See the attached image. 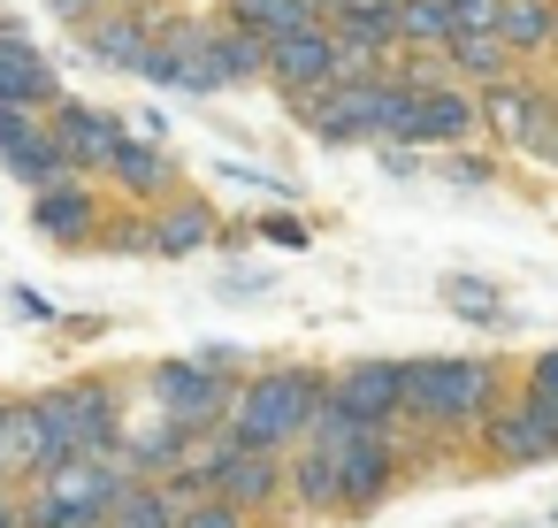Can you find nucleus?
<instances>
[{"label": "nucleus", "mask_w": 558, "mask_h": 528, "mask_svg": "<svg viewBox=\"0 0 558 528\" xmlns=\"http://www.w3.org/2000/svg\"><path fill=\"white\" fill-rule=\"evenodd\" d=\"M520 368L489 360V352H428L405 360V421L428 436H482V421L512 398Z\"/></svg>", "instance_id": "obj_1"}, {"label": "nucleus", "mask_w": 558, "mask_h": 528, "mask_svg": "<svg viewBox=\"0 0 558 528\" xmlns=\"http://www.w3.org/2000/svg\"><path fill=\"white\" fill-rule=\"evenodd\" d=\"M322 398H329V368L268 360V368H253V375L238 383V398H230V421H222V429H230L238 444L291 452V444H306V429H314Z\"/></svg>", "instance_id": "obj_2"}, {"label": "nucleus", "mask_w": 558, "mask_h": 528, "mask_svg": "<svg viewBox=\"0 0 558 528\" xmlns=\"http://www.w3.org/2000/svg\"><path fill=\"white\" fill-rule=\"evenodd\" d=\"M39 413H47V475L85 452H123V436H131V398L116 375H70V383L39 391Z\"/></svg>", "instance_id": "obj_3"}, {"label": "nucleus", "mask_w": 558, "mask_h": 528, "mask_svg": "<svg viewBox=\"0 0 558 528\" xmlns=\"http://www.w3.org/2000/svg\"><path fill=\"white\" fill-rule=\"evenodd\" d=\"M131 459L123 452H85L39 482H24V528H108L116 497L131 490Z\"/></svg>", "instance_id": "obj_4"}, {"label": "nucleus", "mask_w": 558, "mask_h": 528, "mask_svg": "<svg viewBox=\"0 0 558 528\" xmlns=\"http://www.w3.org/2000/svg\"><path fill=\"white\" fill-rule=\"evenodd\" d=\"M138 391H146V406H154V413H169L177 429L207 436V429H222V421H230L238 375H215L199 352H177V360H154V368H138Z\"/></svg>", "instance_id": "obj_5"}, {"label": "nucleus", "mask_w": 558, "mask_h": 528, "mask_svg": "<svg viewBox=\"0 0 558 528\" xmlns=\"http://www.w3.org/2000/svg\"><path fill=\"white\" fill-rule=\"evenodd\" d=\"M482 139H489V146H505V154L550 161V139H558V100H550L543 70H512L505 85H482Z\"/></svg>", "instance_id": "obj_6"}, {"label": "nucleus", "mask_w": 558, "mask_h": 528, "mask_svg": "<svg viewBox=\"0 0 558 528\" xmlns=\"http://www.w3.org/2000/svg\"><path fill=\"white\" fill-rule=\"evenodd\" d=\"M405 482H413V444H398L390 429H360V436L337 452V520L383 513Z\"/></svg>", "instance_id": "obj_7"}, {"label": "nucleus", "mask_w": 558, "mask_h": 528, "mask_svg": "<svg viewBox=\"0 0 558 528\" xmlns=\"http://www.w3.org/2000/svg\"><path fill=\"white\" fill-rule=\"evenodd\" d=\"M108 192H100V177H54V184H39L32 192V230L47 238V245H62V253H93L100 245V230H108Z\"/></svg>", "instance_id": "obj_8"}, {"label": "nucleus", "mask_w": 558, "mask_h": 528, "mask_svg": "<svg viewBox=\"0 0 558 528\" xmlns=\"http://www.w3.org/2000/svg\"><path fill=\"white\" fill-rule=\"evenodd\" d=\"M184 16V0H131V9H100L77 39H85V55L100 62V70H146V55H154V39L169 32Z\"/></svg>", "instance_id": "obj_9"}, {"label": "nucleus", "mask_w": 558, "mask_h": 528, "mask_svg": "<svg viewBox=\"0 0 558 528\" xmlns=\"http://www.w3.org/2000/svg\"><path fill=\"white\" fill-rule=\"evenodd\" d=\"M146 85H161V93H192V100H207V93H222V70H215V47H207V16H177L161 39H154V55H146V70H138Z\"/></svg>", "instance_id": "obj_10"}, {"label": "nucleus", "mask_w": 558, "mask_h": 528, "mask_svg": "<svg viewBox=\"0 0 558 528\" xmlns=\"http://www.w3.org/2000/svg\"><path fill=\"white\" fill-rule=\"evenodd\" d=\"M474 139H482V93H474V85H436V93H413L398 146L451 154V146H474Z\"/></svg>", "instance_id": "obj_11"}, {"label": "nucleus", "mask_w": 558, "mask_h": 528, "mask_svg": "<svg viewBox=\"0 0 558 528\" xmlns=\"http://www.w3.org/2000/svg\"><path fill=\"white\" fill-rule=\"evenodd\" d=\"M47 131H54V146L70 154V169H77V177H108L116 146L131 139V123H123L116 108H93V100H70V93L47 108Z\"/></svg>", "instance_id": "obj_12"}, {"label": "nucleus", "mask_w": 558, "mask_h": 528, "mask_svg": "<svg viewBox=\"0 0 558 528\" xmlns=\"http://www.w3.org/2000/svg\"><path fill=\"white\" fill-rule=\"evenodd\" d=\"M329 398L367 421V429H398L405 421V360H352V368H329Z\"/></svg>", "instance_id": "obj_13"}, {"label": "nucleus", "mask_w": 558, "mask_h": 528, "mask_svg": "<svg viewBox=\"0 0 558 528\" xmlns=\"http://www.w3.org/2000/svg\"><path fill=\"white\" fill-rule=\"evenodd\" d=\"M108 184L131 200V207H161V200H177L184 192V161H177V146H161V139H123L116 146V161H108Z\"/></svg>", "instance_id": "obj_14"}, {"label": "nucleus", "mask_w": 558, "mask_h": 528, "mask_svg": "<svg viewBox=\"0 0 558 528\" xmlns=\"http://www.w3.org/2000/svg\"><path fill=\"white\" fill-rule=\"evenodd\" d=\"M207 245H222V215L207 207V200H161V207H146V261H184V253H207Z\"/></svg>", "instance_id": "obj_15"}, {"label": "nucleus", "mask_w": 558, "mask_h": 528, "mask_svg": "<svg viewBox=\"0 0 558 528\" xmlns=\"http://www.w3.org/2000/svg\"><path fill=\"white\" fill-rule=\"evenodd\" d=\"M474 444H482V459H489V467H543V459H558V436L520 406V391L482 421V436H474Z\"/></svg>", "instance_id": "obj_16"}, {"label": "nucleus", "mask_w": 558, "mask_h": 528, "mask_svg": "<svg viewBox=\"0 0 558 528\" xmlns=\"http://www.w3.org/2000/svg\"><path fill=\"white\" fill-rule=\"evenodd\" d=\"M268 85L291 100V93H314V85H337V32L314 24V32H291L268 47Z\"/></svg>", "instance_id": "obj_17"}, {"label": "nucleus", "mask_w": 558, "mask_h": 528, "mask_svg": "<svg viewBox=\"0 0 558 528\" xmlns=\"http://www.w3.org/2000/svg\"><path fill=\"white\" fill-rule=\"evenodd\" d=\"M47 475V413L39 391L32 398H0V482H39Z\"/></svg>", "instance_id": "obj_18"}, {"label": "nucleus", "mask_w": 558, "mask_h": 528, "mask_svg": "<svg viewBox=\"0 0 558 528\" xmlns=\"http://www.w3.org/2000/svg\"><path fill=\"white\" fill-rule=\"evenodd\" d=\"M0 100H9V108H54L62 100V77H54V62L16 32V24H0Z\"/></svg>", "instance_id": "obj_19"}, {"label": "nucleus", "mask_w": 558, "mask_h": 528, "mask_svg": "<svg viewBox=\"0 0 558 528\" xmlns=\"http://www.w3.org/2000/svg\"><path fill=\"white\" fill-rule=\"evenodd\" d=\"M283 108H291V123H299L306 139H322V146H367V123H360L352 85H314V93H291Z\"/></svg>", "instance_id": "obj_20"}, {"label": "nucleus", "mask_w": 558, "mask_h": 528, "mask_svg": "<svg viewBox=\"0 0 558 528\" xmlns=\"http://www.w3.org/2000/svg\"><path fill=\"white\" fill-rule=\"evenodd\" d=\"M337 32V85H360V77H383L398 62V24L390 16H344L329 24Z\"/></svg>", "instance_id": "obj_21"}, {"label": "nucleus", "mask_w": 558, "mask_h": 528, "mask_svg": "<svg viewBox=\"0 0 558 528\" xmlns=\"http://www.w3.org/2000/svg\"><path fill=\"white\" fill-rule=\"evenodd\" d=\"M283 459H291V452H260V444H238L215 490H222L230 505H245V513L260 520V513H276V505H283Z\"/></svg>", "instance_id": "obj_22"}, {"label": "nucleus", "mask_w": 558, "mask_h": 528, "mask_svg": "<svg viewBox=\"0 0 558 528\" xmlns=\"http://www.w3.org/2000/svg\"><path fill=\"white\" fill-rule=\"evenodd\" d=\"M283 505L299 520H337V452L291 444V459H283Z\"/></svg>", "instance_id": "obj_23"}, {"label": "nucleus", "mask_w": 558, "mask_h": 528, "mask_svg": "<svg viewBox=\"0 0 558 528\" xmlns=\"http://www.w3.org/2000/svg\"><path fill=\"white\" fill-rule=\"evenodd\" d=\"M207 47H215V70H222V93H245V85H268V39L230 24L222 9L207 16Z\"/></svg>", "instance_id": "obj_24"}, {"label": "nucleus", "mask_w": 558, "mask_h": 528, "mask_svg": "<svg viewBox=\"0 0 558 528\" xmlns=\"http://www.w3.org/2000/svg\"><path fill=\"white\" fill-rule=\"evenodd\" d=\"M497 39L512 47V62H520V70H543V62L558 55V0H505Z\"/></svg>", "instance_id": "obj_25"}, {"label": "nucleus", "mask_w": 558, "mask_h": 528, "mask_svg": "<svg viewBox=\"0 0 558 528\" xmlns=\"http://www.w3.org/2000/svg\"><path fill=\"white\" fill-rule=\"evenodd\" d=\"M0 169H9L24 192H39V184L70 177V154L54 146V131H47V116H39V123H24L16 139H0Z\"/></svg>", "instance_id": "obj_26"}, {"label": "nucleus", "mask_w": 558, "mask_h": 528, "mask_svg": "<svg viewBox=\"0 0 558 528\" xmlns=\"http://www.w3.org/2000/svg\"><path fill=\"white\" fill-rule=\"evenodd\" d=\"M184 452H192V429H177V421H169V413H154V406H146V429H131V436H123L131 475H154V482H169V475L184 467Z\"/></svg>", "instance_id": "obj_27"}, {"label": "nucleus", "mask_w": 558, "mask_h": 528, "mask_svg": "<svg viewBox=\"0 0 558 528\" xmlns=\"http://www.w3.org/2000/svg\"><path fill=\"white\" fill-rule=\"evenodd\" d=\"M222 16H230V24H245V32H260L268 47H276V39H291V32L329 24L322 0H222Z\"/></svg>", "instance_id": "obj_28"}, {"label": "nucleus", "mask_w": 558, "mask_h": 528, "mask_svg": "<svg viewBox=\"0 0 558 528\" xmlns=\"http://www.w3.org/2000/svg\"><path fill=\"white\" fill-rule=\"evenodd\" d=\"M444 62H451V77H459V85H474V93H482V85H505V77L520 70V62H512V47H505L497 32H451Z\"/></svg>", "instance_id": "obj_29"}, {"label": "nucleus", "mask_w": 558, "mask_h": 528, "mask_svg": "<svg viewBox=\"0 0 558 528\" xmlns=\"http://www.w3.org/2000/svg\"><path fill=\"white\" fill-rule=\"evenodd\" d=\"M184 497H192V490H177V482H154V475H138V482H131V490L116 497V520H108V528H177Z\"/></svg>", "instance_id": "obj_30"}, {"label": "nucleus", "mask_w": 558, "mask_h": 528, "mask_svg": "<svg viewBox=\"0 0 558 528\" xmlns=\"http://www.w3.org/2000/svg\"><path fill=\"white\" fill-rule=\"evenodd\" d=\"M390 24H398V47H428V55H444L451 32H459L451 24V0H398Z\"/></svg>", "instance_id": "obj_31"}, {"label": "nucleus", "mask_w": 558, "mask_h": 528, "mask_svg": "<svg viewBox=\"0 0 558 528\" xmlns=\"http://www.w3.org/2000/svg\"><path fill=\"white\" fill-rule=\"evenodd\" d=\"M444 307L459 322H505V299L489 284H474V276H444Z\"/></svg>", "instance_id": "obj_32"}, {"label": "nucleus", "mask_w": 558, "mask_h": 528, "mask_svg": "<svg viewBox=\"0 0 558 528\" xmlns=\"http://www.w3.org/2000/svg\"><path fill=\"white\" fill-rule=\"evenodd\" d=\"M177 528H253V513H245V505H230L222 490H192V497H184V513H177Z\"/></svg>", "instance_id": "obj_33"}, {"label": "nucleus", "mask_w": 558, "mask_h": 528, "mask_svg": "<svg viewBox=\"0 0 558 528\" xmlns=\"http://www.w3.org/2000/svg\"><path fill=\"white\" fill-rule=\"evenodd\" d=\"M436 169H444V184H466V192L497 184V161H489V154H474V146H451V154H436Z\"/></svg>", "instance_id": "obj_34"}, {"label": "nucleus", "mask_w": 558, "mask_h": 528, "mask_svg": "<svg viewBox=\"0 0 558 528\" xmlns=\"http://www.w3.org/2000/svg\"><path fill=\"white\" fill-rule=\"evenodd\" d=\"M93 253H146V207L108 215V230H100V245H93Z\"/></svg>", "instance_id": "obj_35"}, {"label": "nucleus", "mask_w": 558, "mask_h": 528, "mask_svg": "<svg viewBox=\"0 0 558 528\" xmlns=\"http://www.w3.org/2000/svg\"><path fill=\"white\" fill-rule=\"evenodd\" d=\"M260 238H268V245H291V253H306V245H314L306 215H260Z\"/></svg>", "instance_id": "obj_36"}, {"label": "nucleus", "mask_w": 558, "mask_h": 528, "mask_svg": "<svg viewBox=\"0 0 558 528\" xmlns=\"http://www.w3.org/2000/svg\"><path fill=\"white\" fill-rule=\"evenodd\" d=\"M497 16H505V0H451L459 32H497Z\"/></svg>", "instance_id": "obj_37"}, {"label": "nucleus", "mask_w": 558, "mask_h": 528, "mask_svg": "<svg viewBox=\"0 0 558 528\" xmlns=\"http://www.w3.org/2000/svg\"><path fill=\"white\" fill-rule=\"evenodd\" d=\"M520 391H550L558 398V345H543L535 360H520Z\"/></svg>", "instance_id": "obj_38"}, {"label": "nucleus", "mask_w": 558, "mask_h": 528, "mask_svg": "<svg viewBox=\"0 0 558 528\" xmlns=\"http://www.w3.org/2000/svg\"><path fill=\"white\" fill-rule=\"evenodd\" d=\"M199 360H207L215 375H238V383L253 375V352H245V345H199Z\"/></svg>", "instance_id": "obj_39"}, {"label": "nucleus", "mask_w": 558, "mask_h": 528, "mask_svg": "<svg viewBox=\"0 0 558 528\" xmlns=\"http://www.w3.org/2000/svg\"><path fill=\"white\" fill-rule=\"evenodd\" d=\"M344 16H398V0H329V24Z\"/></svg>", "instance_id": "obj_40"}, {"label": "nucleus", "mask_w": 558, "mask_h": 528, "mask_svg": "<svg viewBox=\"0 0 558 528\" xmlns=\"http://www.w3.org/2000/svg\"><path fill=\"white\" fill-rule=\"evenodd\" d=\"M47 9H54V24H77V32H85V24L108 9V0H47Z\"/></svg>", "instance_id": "obj_41"}, {"label": "nucleus", "mask_w": 558, "mask_h": 528, "mask_svg": "<svg viewBox=\"0 0 558 528\" xmlns=\"http://www.w3.org/2000/svg\"><path fill=\"white\" fill-rule=\"evenodd\" d=\"M520 406H527V413H535V421L558 436V398H550V391H520Z\"/></svg>", "instance_id": "obj_42"}, {"label": "nucleus", "mask_w": 558, "mask_h": 528, "mask_svg": "<svg viewBox=\"0 0 558 528\" xmlns=\"http://www.w3.org/2000/svg\"><path fill=\"white\" fill-rule=\"evenodd\" d=\"M0 528H24V490L0 482Z\"/></svg>", "instance_id": "obj_43"}, {"label": "nucleus", "mask_w": 558, "mask_h": 528, "mask_svg": "<svg viewBox=\"0 0 558 528\" xmlns=\"http://www.w3.org/2000/svg\"><path fill=\"white\" fill-rule=\"evenodd\" d=\"M543 85H550V100H558V55H550V77H543Z\"/></svg>", "instance_id": "obj_44"}, {"label": "nucleus", "mask_w": 558, "mask_h": 528, "mask_svg": "<svg viewBox=\"0 0 558 528\" xmlns=\"http://www.w3.org/2000/svg\"><path fill=\"white\" fill-rule=\"evenodd\" d=\"M543 169H558V139H550V161H543Z\"/></svg>", "instance_id": "obj_45"}, {"label": "nucleus", "mask_w": 558, "mask_h": 528, "mask_svg": "<svg viewBox=\"0 0 558 528\" xmlns=\"http://www.w3.org/2000/svg\"><path fill=\"white\" fill-rule=\"evenodd\" d=\"M108 9H131V0H108Z\"/></svg>", "instance_id": "obj_46"}, {"label": "nucleus", "mask_w": 558, "mask_h": 528, "mask_svg": "<svg viewBox=\"0 0 558 528\" xmlns=\"http://www.w3.org/2000/svg\"><path fill=\"white\" fill-rule=\"evenodd\" d=\"M322 9H329V0H322Z\"/></svg>", "instance_id": "obj_47"}]
</instances>
